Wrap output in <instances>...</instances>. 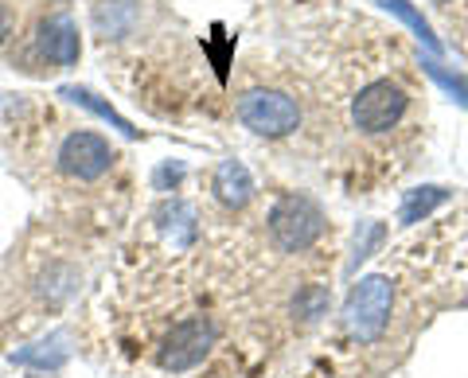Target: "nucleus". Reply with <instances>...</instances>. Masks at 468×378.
<instances>
[{
    "mask_svg": "<svg viewBox=\"0 0 468 378\" xmlns=\"http://www.w3.org/2000/svg\"><path fill=\"white\" fill-rule=\"evenodd\" d=\"M215 195L227 203V207H246L254 195V176L242 160H223L215 168Z\"/></svg>",
    "mask_w": 468,
    "mask_h": 378,
    "instance_id": "nucleus-8",
    "label": "nucleus"
},
{
    "mask_svg": "<svg viewBox=\"0 0 468 378\" xmlns=\"http://www.w3.org/2000/svg\"><path fill=\"white\" fill-rule=\"evenodd\" d=\"M239 118L261 137H285L301 125V110L282 90H246L239 98Z\"/></svg>",
    "mask_w": 468,
    "mask_h": 378,
    "instance_id": "nucleus-4",
    "label": "nucleus"
},
{
    "mask_svg": "<svg viewBox=\"0 0 468 378\" xmlns=\"http://www.w3.org/2000/svg\"><path fill=\"white\" fill-rule=\"evenodd\" d=\"M406 90L399 82L390 79H378L371 86H363L356 106H351V121H356V129H363V133H387L390 125L402 121L406 113Z\"/></svg>",
    "mask_w": 468,
    "mask_h": 378,
    "instance_id": "nucleus-5",
    "label": "nucleus"
},
{
    "mask_svg": "<svg viewBox=\"0 0 468 378\" xmlns=\"http://www.w3.org/2000/svg\"><path fill=\"white\" fill-rule=\"evenodd\" d=\"M394 309V285L383 273H371V278H359L356 289L347 293L344 304V324L359 343H375L383 336L387 320Z\"/></svg>",
    "mask_w": 468,
    "mask_h": 378,
    "instance_id": "nucleus-1",
    "label": "nucleus"
},
{
    "mask_svg": "<svg viewBox=\"0 0 468 378\" xmlns=\"http://www.w3.org/2000/svg\"><path fill=\"white\" fill-rule=\"evenodd\" d=\"M8 27H12V12H8L5 5H0V43L8 39Z\"/></svg>",
    "mask_w": 468,
    "mask_h": 378,
    "instance_id": "nucleus-15",
    "label": "nucleus"
},
{
    "mask_svg": "<svg viewBox=\"0 0 468 378\" xmlns=\"http://www.w3.org/2000/svg\"><path fill=\"white\" fill-rule=\"evenodd\" d=\"M63 98L79 101V106H86L90 113H98V118H101V121H110V125H113L117 133H122V137H137V129L129 125V121L122 118V113H117V110L110 106V101H101L94 90H86V86H63Z\"/></svg>",
    "mask_w": 468,
    "mask_h": 378,
    "instance_id": "nucleus-10",
    "label": "nucleus"
},
{
    "mask_svg": "<svg viewBox=\"0 0 468 378\" xmlns=\"http://www.w3.org/2000/svg\"><path fill=\"white\" fill-rule=\"evenodd\" d=\"M383 238H387V226L383 223H359V230H356V254H351V269L359 266V261H367L378 246H383Z\"/></svg>",
    "mask_w": 468,
    "mask_h": 378,
    "instance_id": "nucleus-13",
    "label": "nucleus"
},
{
    "mask_svg": "<svg viewBox=\"0 0 468 378\" xmlns=\"http://www.w3.org/2000/svg\"><path fill=\"white\" fill-rule=\"evenodd\" d=\"M58 164L75 180H98L110 172L113 149H110V141L98 133H70L63 141V149H58Z\"/></svg>",
    "mask_w": 468,
    "mask_h": 378,
    "instance_id": "nucleus-6",
    "label": "nucleus"
},
{
    "mask_svg": "<svg viewBox=\"0 0 468 378\" xmlns=\"http://www.w3.org/2000/svg\"><path fill=\"white\" fill-rule=\"evenodd\" d=\"M445 199H449L445 187H418V192H406V203H402V215H399V219H402L406 226H414V223L426 219L433 207H441Z\"/></svg>",
    "mask_w": 468,
    "mask_h": 378,
    "instance_id": "nucleus-11",
    "label": "nucleus"
},
{
    "mask_svg": "<svg viewBox=\"0 0 468 378\" xmlns=\"http://www.w3.org/2000/svg\"><path fill=\"white\" fill-rule=\"evenodd\" d=\"M426 70L433 75V82H441V86H445V90H449L452 98H457V101H464V106H468V79H461V75H449V70H441L437 63H426Z\"/></svg>",
    "mask_w": 468,
    "mask_h": 378,
    "instance_id": "nucleus-14",
    "label": "nucleus"
},
{
    "mask_svg": "<svg viewBox=\"0 0 468 378\" xmlns=\"http://www.w3.org/2000/svg\"><path fill=\"white\" fill-rule=\"evenodd\" d=\"M433 5H449V0H433Z\"/></svg>",
    "mask_w": 468,
    "mask_h": 378,
    "instance_id": "nucleus-16",
    "label": "nucleus"
},
{
    "mask_svg": "<svg viewBox=\"0 0 468 378\" xmlns=\"http://www.w3.org/2000/svg\"><path fill=\"white\" fill-rule=\"evenodd\" d=\"M215 340H218V328L207 316H192V320H184V324H176L165 336V343H160V352H156L160 371L184 374V371L199 367V362L207 359V352L215 347Z\"/></svg>",
    "mask_w": 468,
    "mask_h": 378,
    "instance_id": "nucleus-3",
    "label": "nucleus"
},
{
    "mask_svg": "<svg viewBox=\"0 0 468 378\" xmlns=\"http://www.w3.org/2000/svg\"><path fill=\"white\" fill-rule=\"evenodd\" d=\"M270 235L285 254H304L324 235V211L309 195H285L270 211Z\"/></svg>",
    "mask_w": 468,
    "mask_h": 378,
    "instance_id": "nucleus-2",
    "label": "nucleus"
},
{
    "mask_svg": "<svg viewBox=\"0 0 468 378\" xmlns=\"http://www.w3.org/2000/svg\"><path fill=\"white\" fill-rule=\"evenodd\" d=\"M67 343L70 340L63 336V331H55V336H48V340H39L32 347H24V352H16V355H12V362H20V367H36V371H58L67 362V355H70Z\"/></svg>",
    "mask_w": 468,
    "mask_h": 378,
    "instance_id": "nucleus-9",
    "label": "nucleus"
},
{
    "mask_svg": "<svg viewBox=\"0 0 468 378\" xmlns=\"http://www.w3.org/2000/svg\"><path fill=\"white\" fill-rule=\"evenodd\" d=\"M39 47L51 63L58 67H70L79 63V27L70 16H51L39 24Z\"/></svg>",
    "mask_w": 468,
    "mask_h": 378,
    "instance_id": "nucleus-7",
    "label": "nucleus"
},
{
    "mask_svg": "<svg viewBox=\"0 0 468 378\" xmlns=\"http://www.w3.org/2000/svg\"><path fill=\"white\" fill-rule=\"evenodd\" d=\"M383 5L394 12V16H399L406 27H410V32H414L421 43H426V47L430 51H441V43H437V36H433V27H430V20L426 16H421V12L414 8V5H410V0H383Z\"/></svg>",
    "mask_w": 468,
    "mask_h": 378,
    "instance_id": "nucleus-12",
    "label": "nucleus"
}]
</instances>
